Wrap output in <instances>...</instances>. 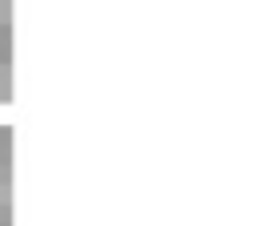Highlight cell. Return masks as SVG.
<instances>
[{
  "instance_id": "1",
  "label": "cell",
  "mask_w": 258,
  "mask_h": 226,
  "mask_svg": "<svg viewBox=\"0 0 258 226\" xmlns=\"http://www.w3.org/2000/svg\"><path fill=\"white\" fill-rule=\"evenodd\" d=\"M0 206H4V182H0Z\"/></svg>"
}]
</instances>
